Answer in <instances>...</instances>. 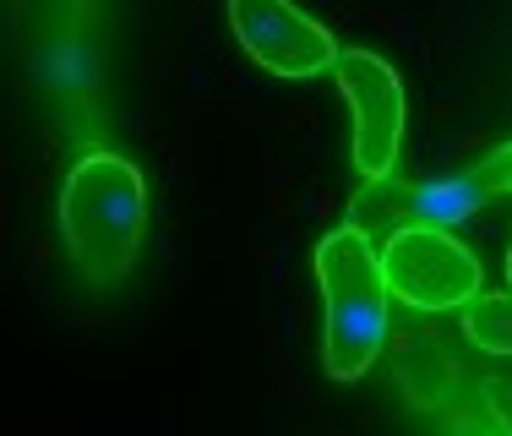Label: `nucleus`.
I'll list each match as a JSON object with an SVG mask.
<instances>
[{
  "mask_svg": "<svg viewBox=\"0 0 512 436\" xmlns=\"http://www.w3.org/2000/svg\"><path fill=\"white\" fill-rule=\"evenodd\" d=\"M382 268H387V284H393V300H404L414 311H463L480 295L474 251L458 246L436 224L398 229L382 246Z\"/></svg>",
  "mask_w": 512,
  "mask_h": 436,
  "instance_id": "obj_3",
  "label": "nucleus"
},
{
  "mask_svg": "<svg viewBox=\"0 0 512 436\" xmlns=\"http://www.w3.org/2000/svg\"><path fill=\"white\" fill-rule=\"evenodd\" d=\"M507 278H512V246H507Z\"/></svg>",
  "mask_w": 512,
  "mask_h": 436,
  "instance_id": "obj_10",
  "label": "nucleus"
},
{
  "mask_svg": "<svg viewBox=\"0 0 512 436\" xmlns=\"http://www.w3.org/2000/svg\"><path fill=\"white\" fill-rule=\"evenodd\" d=\"M316 278L327 300V377L360 382L371 360L387 344V311H393V284H387L382 251L365 229L344 224L316 246Z\"/></svg>",
  "mask_w": 512,
  "mask_h": 436,
  "instance_id": "obj_1",
  "label": "nucleus"
},
{
  "mask_svg": "<svg viewBox=\"0 0 512 436\" xmlns=\"http://www.w3.org/2000/svg\"><path fill=\"white\" fill-rule=\"evenodd\" d=\"M229 28H235L240 50H246L262 71L289 82L322 77L333 66L338 44L322 22H311L295 0H229Z\"/></svg>",
  "mask_w": 512,
  "mask_h": 436,
  "instance_id": "obj_4",
  "label": "nucleus"
},
{
  "mask_svg": "<svg viewBox=\"0 0 512 436\" xmlns=\"http://www.w3.org/2000/svg\"><path fill=\"white\" fill-rule=\"evenodd\" d=\"M349 224L365 229L376 246H387L398 229H414V224H420V197H414V180L371 175L355 191V202H349Z\"/></svg>",
  "mask_w": 512,
  "mask_h": 436,
  "instance_id": "obj_6",
  "label": "nucleus"
},
{
  "mask_svg": "<svg viewBox=\"0 0 512 436\" xmlns=\"http://www.w3.org/2000/svg\"><path fill=\"white\" fill-rule=\"evenodd\" d=\"M142 229H148V191H142L137 164L120 153H88L60 191V235L82 278L115 284L137 257Z\"/></svg>",
  "mask_w": 512,
  "mask_h": 436,
  "instance_id": "obj_2",
  "label": "nucleus"
},
{
  "mask_svg": "<svg viewBox=\"0 0 512 436\" xmlns=\"http://www.w3.org/2000/svg\"><path fill=\"white\" fill-rule=\"evenodd\" d=\"M333 77L355 109V164L360 175H393L404 148V82L371 50H344L333 60Z\"/></svg>",
  "mask_w": 512,
  "mask_h": 436,
  "instance_id": "obj_5",
  "label": "nucleus"
},
{
  "mask_svg": "<svg viewBox=\"0 0 512 436\" xmlns=\"http://www.w3.org/2000/svg\"><path fill=\"white\" fill-rule=\"evenodd\" d=\"M480 409L491 415V426L512 431V382H480Z\"/></svg>",
  "mask_w": 512,
  "mask_h": 436,
  "instance_id": "obj_9",
  "label": "nucleus"
},
{
  "mask_svg": "<svg viewBox=\"0 0 512 436\" xmlns=\"http://www.w3.org/2000/svg\"><path fill=\"white\" fill-rule=\"evenodd\" d=\"M463 333L485 355H512V289L507 295H474L463 306Z\"/></svg>",
  "mask_w": 512,
  "mask_h": 436,
  "instance_id": "obj_7",
  "label": "nucleus"
},
{
  "mask_svg": "<svg viewBox=\"0 0 512 436\" xmlns=\"http://www.w3.org/2000/svg\"><path fill=\"white\" fill-rule=\"evenodd\" d=\"M469 175L485 186V197H496V191H502V197H512V142H507V148H496V153H485V159L474 164Z\"/></svg>",
  "mask_w": 512,
  "mask_h": 436,
  "instance_id": "obj_8",
  "label": "nucleus"
}]
</instances>
